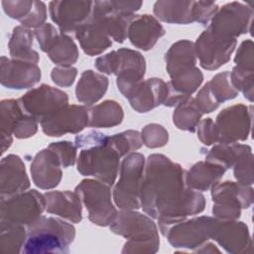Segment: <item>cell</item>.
Instances as JSON below:
<instances>
[{
    "label": "cell",
    "instance_id": "cell-32",
    "mask_svg": "<svg viewBox=\"0 0 254 254\" xmlns=\"http://www.w3.org/2000/svg\"><path fill=\"white\" fill-rule=\"evenodd\" d=\"M234 176L240 182L241 185H251L253 182L252 178V155L248 152L242 155L235 163Z\"/></svg>",
    "mask_w": 254,
    "mask_h": 254
},
{
    "label": "cell",
    "instance_id": "cell-37",
    "mask_svg": "<svg viewBox=\"0 0 254 254\" xmlns=\"http://www.w3.org/2000/svg\"><path fill=\"white\" fill-rule=\"evenodd\" d=\"M76 75V68L74 67H68V68H54L52 72L53 80L62 86H68L70 85L74 77Z\"/></svg>",
    "mask_w": 254,
    "mask_h": 254
},
{
    "label": "cell",
    "instance_id": "cell-16",
    "mask_svg": "<svg viewBox=\"0 0 254 254\" xmlns=\"http://www.w3.org/2000/svg\"><path fill=\"white\" fill-rule=\"evenodd\" d=\"M41 78V70L35 63L9 61L2 58L1 82L10 88H27L37 83Z\"/></svg>",
    "mask_w": 254,
    "mask_h": 254
},
{
    "label": "cell",
    "instance_id": "cell-24",
    "mask_svg": "<svg viewBox=\"0 0 254 254\" xmlns=\"http://www.w3.org/2000/svg\"><path fill=\"white\" fill-rule=\"evenodd\" d=\"M89 111V125L93 127L114 126L123 118L122 108L115 101H104Z\"/></svg>",
    "mask_w": 254,
    "mask_h": 254
},
{
    "label": "cell",
    "instance_id": "cell-11",
    "mask_svg": "<svg viewBox=\"0 0 254 254\" xmlns=\"http://www.w3.org/2000/svg\"><path fill=\"white\" fill-rule=\"evenodd\" d=\"M18 101L26 113L37 121H42L66 106L67 96L60 89L43 84L26 93Z\"/></svg>",
    "mask_w": 254,
    "mask_h": 254
},
{
    "label": "cell",
    "instance_id": "cell-5",
    "mask_svg": "<svg viewBox=\"0 0 254 254\" xmlns=\"http://www.w3.org/2000/svg\"><path fill=\"white\" fill-rule=\"evenodd\" d=\"M167 68L172 77L171 86L184 94L193 92L202 81V74L194 66L192 44L181 41L175 44L166 55Z\"/></svg>",
    "mask_w": 254,
    "mask_h": 254
},
{
    "label": "cell",
    "instance_id": "cell-25",
    "mask_svg": "<svg viewBox=\"0 0 254 254\" xmlns=\"http://www.w3.org/2000/svg\"><path fill=\"white\" fill-rule=\"evenodd\" d=\"M141 25H132L129 30V38L133 45L136 47L149 50L155 45L158 38L164 35V29L154 20L151 19L149 25H143V23L139 22Z\"/></svg>",
    "mask_w": 254,
    "mask_h": 254
},
{
    "label": "cell",
    "instance_id": "cell-22",
    "mask_svg": "<svg viewBox=\"0 0 254 254\" xmlns=\"http://www.w3.org/2000/svg\"><path fill=\"white\" fill-rule=\"evenodd\" d=\"M225 169L218 164L209 162L197 163L186 176V183L189 187L199 190H205L216 183L224 174Z\"/></svg>",
    "mask_w": 254,
    "mask_h": 254
},
{
    "label": "cell",
    "instance_id": "cell-35",
    "mask_svg": "<svg viewBox=\"0 0 254 254\" xmlns=\"http://www.w3.org/2000/svg\"><path fill=\"white\" fill-rule=\"evenodd\" d=\"M237 67L253 70V58H252V42L246 41L243 42L237 52L235 58Z\"/></svg>",
    "mask_w": 254,
    "mask_h": 254
},
{
    "label": "cell",
    "instance_id": "cell-10",
    "mask_svg": "<svg viewBox=\"0 0 254 254\" xmlns=\"http://www.w3.org/2000/svg\"><path fill=\"white\" fill-rule=\"evenodd\" d=\"M215 201L213 213L219 218L234 219L240 215V207H249L252 203V189H247L232 182H225L212 189Z\"/></svg>",
    "mask_w": 254,
    "mask_h": 254
},
{
    "label": "cell",
    "instance_id": "cell-23",
    "mask_svg": "<svg viewBox=\"0 0 254 254\" xmlns=\"http://www.w3.org/2000/svg\"><path fill=\"white\" fill-rule=\"evenodd\" d=\"M105 26H81L76 30V38L81 44L83 51L92 56L107 49L111 42L106 36Z\"/></svg>",
    "mask_w": 254,
    "mask_h": 254
},
{
    "label": "cell",
    "instance_id": "cell-14",
    "mask_svg": "<svg viewBox=\"0 0 254 254\" xmlns=\"http://www.w3.org/2000/svg\"><path fill=\"white\" fill-rule=\"evenodd\" d=\"M251 115L247 107L235 105L224 109L217 116L216 129L218 140L222 143H232L236 140H245L250 130Z\"/></svg>",
    "mask_w": 254,
    "mask_h": 254
},
{
    "label": "cell",
    "instance_id": "cell-6",
    "mask_svg": "<svg viewBox=\"0 0 254 254\" xmlns=\"http://www.w3.org/2000/svg\"><path fill=\"white\" fill-rule=\"evenodd\" d=\"M46 205L43 196L35 190L8 199H1V229L29 225L39 216Z\"/></svg>",
    "mask_w": 254,
    "mask_h": 254
},
{
    "label": "cell",
    "instance_id": "cell-17",
    "mask_svg": "<svg viewBox=\"0 0 254 254\" xmlns=\"http://www.w3.org/2000/svg\"><path fill=\"white\" fill-rule=\"evenodd\" d=\"M60 164L58 155L51 148L40 152L31 166L35 185L41 189L57 187L62 178Z\"/></svg>",
    "mask_w": 254,
    "mask_h": 254
},
{
    "label": "cell",
    "instance_id": "cell-15",
    "mask_svg": "<svg viewBox=\"0 0 254 254\" xmlns=\"http://www.w3.org/2000/svg\"><path fill=\"white\" fill-rule=\"evenodd\" d=\"M211 239L228 253H247L252 250L248 227L238 221H219L216 219Z\"/></svg>",
    "mask_w": 254,
    "mask_h": 254
},
{
    "label": "cell",
    "instance_id": "cell-12",
    "mask_svg": "<svg viewBox=\"0 0 254 254\" xmlns=\"http://www.w3.org/2000/svg\"><path fill=\"white\" fill-rule=\"evenodd\" d=\"M235 39L223 38L209 29L197 39L195 51L200 64L207 69H215L224 64L234 50Z\"/></svg>",
    "mask_w": 254,
    "mask_h": 254
},
{
    "label": "cell",
    "instance_id": "cell-33",
    "mask_svg": "<svg viewBox=\"0 0 254 254\" xmlns=\"http://www.w3.org/2000/svg\"><path fill=\"white\" fill-rule=\"evenodd\" d=\"M59 157L61 165L68 167L75 161V148L70 142H58L49 146Z\"/></svg>",
    "mask_w": 254,
    "mask_h": 254
},
{
    "label": "cell",
    "instance_id": "cell-30",
    "mask_svg": "<svg viewBox=\"0 0 254 254\" xmlns=\"http://www.w3.org/2000/svg\"><path fill=\"white\" fill-rule=\"evenodd\" d=\"M230 73L225 71L219 73L212 78V80L207 84L208 89L214 98V100L219 104L221 101L234 98L237 94V91L233 86L230 85Z\"/></svg>",
    "mask_w": 254,
    "mask_h": 254
},
{
    "label": "cell",
    "instance_id": "cell-19",
    "mask_svg": "<svg viewBox=\"0 0 254 254\" xmlns=\"http://www.w3.org/2000/svg\"><path fill=\"white\" fill-rule=\"evenodd\" d=\"M30 186L25 166L18 156L9 155L1 162V197L11 196Z\"/></svg>",
    "mask_w": 254,
    "mask_h": 254
},
{
    "label": "cell",
    "instance_id": "cell-27",
    "mask_svg": "<svg viewBox=\"0 0 254 254\" xmlns=\"http://www.w3.org/2000/svg\"><path fill=\"white\" fill-rule=\"evenodd\" d=\"M48 54L50 59L58 64H72L77 60L76 46L71 39L64 35H61L57 38Z\"/></svg>",
    "mask_w": 254,
    "mask_h": 254
},
{
    "label": "cell",
    "instance_id": "cell-3",
    "mask_svg": "<svg viewBox=\"0 0 254 254\" xmlns=\"http://www.w3.org/2000/svg\"><path fill=\"white\" fill-rule=\"evenodd\" d=\"M74 236L75 229L71 224L56 217L39 216L27 227L21 253H68Z\"/></svg>",
    "mask_w": 254,
    "mask_h": 254
},
{
    "label": "cell",
    "instance_id": "cell-1",
    "mask_svg": "<svg viewBox=\"0 0 254 254\" xmlns=\"http://www.w3.org/2000/svg\"><path fill=\"white\" fill-rule=\"evenodd\" d=\"M186 184V173L179 165L163 155L149 157L146 179L142 181L140 191L141 206L159 219L164 236L172 225L204 207L203 195L187 190Z\"/></svg>",
    "mask_w": 254,
    "mask_h": 254
},
{
    "label": "cell",
    "instance_id": "cell-2",
    "mask_svg": "<svg viewBox=\"0 0 254 254\" xmlns=\"http://www.w3.org/2000/svg\"><path fill=\"white\" fill-rule=\"evenodd\" d=\"M75 144L82 149L77 170L83 176H94L108 186H112L119 170V153L110 143L109 137L90 131L75 138Z\"/></svg>",
    "mask_w": 254,
    "mask_h": 254
},
{
    "label": "cell",
    "instance_id": "cell-36",
    "mask_svg": "<svg viewBox=\"0 0 254 254\" xmlns=\"http://www.w3.org/2000/svg\"><path fill=\"white\" fill-rule=\"evenodd\" d=\"M198 136L199 139L205 145L213 144L218 140V133L215 124L211 121L210 118L203 120L198 127Z\"/></svg>",
    "mask_w": 254,
    "mask_h": 254
},
{
    "label": "cell",
    "instance_id": "cell-29",
    "mask_svg": "<svg viewBox=\"0 0 254 254\" xmlns=\"http://www.w3.org/2000/svg\"><path fill=\"white\" fill-rule=\"evenodd\" d=\"M27 238V230L22 225L1 229L0 250L3 253H20Z\"/></svg>",
    "mask_w": 254,
    "mask_h": 254
},
{
    "label": "cell",
    "instance_id": "cell-28",
    "mask_svg": "<svg viewBox=\"0 0 254 254\" xmlns=\"http://www.w3.org/2000/svg\"><path fill=\"white\" fill-rule=\"evenodd\" d=\"M195 101L188 98L183 104L174 112V123L178 128L183 130L194 131L201 113L199 112Z\"/></svg>",
    "mask_w": 254,
    "mask_h": 254
},
{
    "label": "cell",
    "instance_id": "cell-21",
    "mask_svg": "<svg viewBox=\"0 0 254 254\" xmlns=\"http://www.w3.org/2000/svg\"><path fill=\"white\" fill-rule=\"evenodd\" d=\"M108 80L105 76L95 73L92 70H85L76 86V97L85 104L96 102L105 93Z\"/></svg>",
    "mask_w": 254,
    "mask_h": 254
},
{
    "label": "cell",
    "instance_id": "cell-7",
    "mask_svg": "<svg viewBox=\"0 0 254 254\" xmlns=\"http://www.w3.org/2000/svg\"><path fill=\"white\" fill-rule=\"evenodd\" d=\"M143 169L144 157L141 154H131L123 161L120 180L114 189V200L119 207L138 208L141 206Z\"/></svg>",
    "mask_w": 254,
    "mask_h": 254
},
{
    "label": "cell",
    "instance_id": "cell-4",
    "mask_svg": "<svg viewBox=\"0 0 254 254\" xmlns=\"http://www.w3.org/2000/svg\"><path fill=\"white\" fill-rule=\"evenodd\" d=\"M110 229L127 239L122 253H156L159 250L157 227L150 218L141 213L132 211L116 213Z\"/></svg>",
    "mask_w": 254,
    "mask_h": 254
},
{
    "label": "cell",
    "instance_id": "cell-34",
    "mask_svg": "<svg viewBox=\"0 0 254 254\" xmlns=\"http://www.w3.org/2000/svg\"><path fill=\"white\" fill-rule=\"evenodd\" d=\"M145 129L153 134V136H143L145 144L148 147H161L168 141V132L162 126L152 124L146 126Z\"/></svg>",
    "mask_w": 254,
    "mask_h": 254
},
{
    "label": "cell",
    "instance_id": "cell-18",
    "mask_svg": "<svg viewBox=\"0 0 254 254\" xmlns=\"http://www.w3.org/2000/svg\"><path fill=\"white\" fill-rule=\"evenodd\" d=\"M168 92L167 84L163 80L152 78L145 82H140L128 98L132 107L138 112H147L157 105L164 103Z\"/></svg>",
    "mask_w": 254,
    "mask_h": 254
},
{
    "label": "cell",
    "instance_id": "cell-8",
    "mask_svg": "<svg viewBox=\"0 0 254 254\" xmlns=\"http://www.w3.org/2000/svg\"><path fill=\"white\" fill-rule=\"evenodd\" d=\"M109 186L92 180L82 181L75 192L82 198L89 213V219L98 225L106 226L113 221L116 211L111 203Z\"/></svg>",
    "mask_w": 254,
    "mask_h": 254
},
{
    "label": "cell",
    "instance_id": "cell-13",
    "mask_svg": "<svg viewBox=\"0 0 254 254\" xmlns=\"http://www.w3.org/2000/svg\"><path fill=\"white\" fill-rule=\"evenodd\" d=\"M43 131L49 136L76 133L89 125V112L83 106H64L41 121Z\"/></svg>",
    "mask_w": 254,
    "mask_h": 254
},
{
    "label": "cell",
    "instance_id": "cell-26",
    "mask_svg": "<svg viewBox=\"0 0 254 254\" xmlns=\"http://www.w3.org/2000/svg\"><path fill=\"white\" fill-rule=\"evenodd\" d=\"M32 44L33 37L30 31L21 29L20 27L16 28L9 44L12 57L20 58L22 60H29L36 64L38 62V54L30 50Z\"/></svg>",
    "mask_w": 254,
    "mask_h": 254
},
{
    "label": "cell",
    "instance_id": "cell-31",
    "mask_svg": "<svg viewBox=\"0 0 254 254\" xmlns=\"http://www.w3.org/2000/svg\"><path fill=\"white\" fill-rule=\"evenodd\" d=\"M109 140L120 156H123L132 150H137L142 145L140 134L137 131H127L116 134L109 137Z\"/></svg>",
    "mask_w": 254,
    "mask_h": 254
},
{
    "label": "cell",
    "instance_id": "cell-9",
    "mask_svg": "<svg viewBox=\"0 0 254 254\" xmlns=\"http://www.w3.org/2000/svg\"><path fill=\"white\" fill-rule=\"evenodd\" d=\"M216 219L201 216L186 222L180 221L172 225L166 236L175 248H188L194 251L196 248L211 239Z\"/></svg>",
    "mask_w": 254,
    "mask_h": 254
},
{
    "label": "cell",
    "instance_id": "cell-20",
    "mask_svg": "<svg viewBox=\"0 0 254 254\" xmlns=\"http://www.w3.org/2000/svg\"><path fill=\"white\" fill-rule=\"evenodd\" d=\"M45 199L48 212L56 213L74 223L81 220L80 199L76 192L51 191L45 194Z\"/></svg>",
    "mask_w": 254,
    "mask_h": 254
}]
</instances>
